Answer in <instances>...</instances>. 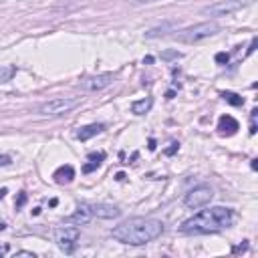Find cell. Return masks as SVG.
<instances>
[{
  "instance_id": "obj_28",
  "label": "cell",
  "mask_w": 258,
  "mask_h": 258,
  "mask_svg": "<svg viewBox=\"0 0 258 258\" xmlns=\"http://www.w3.org/2000/svg\"><path fill=\"white\" fill-rule=\"evenodd\" d=\"M6 196V188H2V190H0V200H2Z\"/></svg>"
},
{
  "instance_id": "obj_20",
  "label": "cell",
  "mask_w": 258,
  "mask_h": 258,
  "mask_svg": "<svg viewBox=\"0 0 258 258\" xmlns=\"http://www.w3.org/2000/svg\"><path fill=\"white\" fill-rule=\"evenodd\" d=\"M24 202H26V194H24V192H20V194H18V200L14 202V204H16V210H18V208H22Z\"/></svg>"
},
{
  "instance_id": "obj_17",
  "label": "cell",
  "mask_w": 258,
  "mask_h": 258,
  "mask_svg": "<svg viewBox=\"0 0 258 258\" xmlns=\"http://www.w3.org/2000/svg\"><path fill=\"white\" fill-rule=\"evenodd\" d=\"M14 75H16V67L14 65H0V83L12 81Z\"/></svg>"
},
{
  "instance_id": "obj_5",
  "label": "cell",
  "mask_w": 258,
  "mask_h": 258,
  "mask_svg": "<svg viewBox=\"0 0 258 258\" xmlns=\"http://www.w3.org/2000/svg\"><path fill=\"white\" fill-rule=\"evenodd\" d=\"M250 2L252 0H220V2H214L210 6L202 8V14L208 16L210 20H214V18H220V16H230V14L246 8Z\"/></svg>"
},
{
  "instance_id": "obj_25",
  "label": "cell",
  "mask_w": 258,
  "mask_h": 258,
  "mask_svg": "<svg viewBox=\"0 0 258 258\" xmlns=\"http://www.w3.org/2000/svg\"><path fill=\"white\" fill-rule=\"evenodd\" d=\"M16 256H28V258H34V252H28V250H18Z\"/></svg>"
},
{
  "instance_id": "obj_9",
  "label": "cell",
  "mask_w": 258,
  "mask_h": 258,
  "mask_svg": "<svg viewBox=\"0 0 258 258\" xmlns=\"http://www.w3.org/2000/svg\"><path fill=\"white\" fill-rule=\"evenodd\" d=\"M89 210L93 218H103V220H113L121 216V210L111 204H89Z\"/></svg>"
},
{
  "instance_id": "obj_23",
  "label": "cell",
  "mask_w": 258,
  "mask_h": 258,
  "mask_svg": "<svg viewBox=\"0 0 258 258\" xmlns=\"http://www.w3.org/2000/svg\"><path fill=\"white\" fill-rule=\"evenodd\" d=\"M178 147H180V143H172V147L166 149V156H174V153L178 151Z\"/></svg>"
},
{
  "instance_id": "obj_16",
  "label": "cell",
  "mask_w": 258,
  "mask_h": 258,
  "mask_svg": "<svg viewBox=\"0 0 258 258\" xmlns=\"http://www.w3.org/2000/svg\"><path fill=\"white\" fill-rule=\"evenodd\" d=\"M103 160H105V153H103V151H99V153H89V164L83 166V172H85V174L95 172V170L101 166Z\"/></svg>"
},
{
  "instance_id": "obj_22",
  "label": "cell",
  "mask_w": 258,
  "mask_h": 258,
  "mask_svg": "<svg viewBox=\"0 0 258 258\" xmlns=\"http://www.w3.org/2000/svg\"><path fill=\"white\" fill-rule=\"evenodd\" d=\"M228 59H230V57H228L226 53H218V55H216V61H218L220 65H224V63H228Z\"/></svg>"
},
{
  "instance_id": "obj_3",
  "label": "cell",
  "mask_w": 258,
  "mask_h": 258,
  "mask_svg": "<svg viewBox=\"0 0 258 258\" xmlns=\"http://www.w3.org/2000/svg\"><path fill=\"white\" fill-rule=\"evenodd\" d=\"M176 38L180 42H186V44H196L200 40H206L214 34L220 32V24L216 20H204L200 24H192L188 28H182V30H176Z\"/></svg>"
},
{
  "instance_id": "obj_24",
  "label": "cell",
  "mask_w": 258,
  "mask_h": 258,
  "mask_svg": "<svg viewBox=\"0 0 258 258\" xmlns=\"http://www.w3.org/2000/svg\"><path fill=\"white\" fill-rule=\"evenodd\" d=\"M8 164H10V158L4 156V153H0V168H2V166H8Z\"/></svg>"
},
{
  "instance_id": "obj_15",
  "label": "cell",
  "mask_w": 258,
  "mask_h": 258,
  "mask_svg": "<svg viewBox=\"0 0 258 258\" xmlns=\"http://www.w3.org/2000/svg\"><path fill=\"white\" fill-rule=\"evenodd\" d=\"M151 107H153V99H151V97H145V99H139V101H133V103H131V113H135V115H145Z\"/></svg>"
},
{
  "instance_id": "obj_14",
  "label": "cell",
  "mask_w": 258,
  "mask_h": 258,
  "mask_svg": "<svg viewBox=\"0 0 258 258\" xmlns=\"http://www.w3.org/2000/svg\"><path fill=\"white\" fill-rule=\"evenodd\" d=\"M53 178H55L57 184H69V182H73V178H75V170H73L71 166H61V168L53 174Z\"/></svg>"
},
{
  "instance_id": "obj_2",
  "label": "cell",
  "mask_w": 258,
  "mask_h": 258,
  "mask_svg": "<svg viewBox=\"0 0 258 258\" xmlns=\"http://www.w3.org/2000/svg\"><path fill=\"white\" fill-rule=\"evenodd\" d=\"M232 222H234V210L232 208L212 206V208H206V210L194 214L192 218L184 220L180 230H182V234H188V236L214 234V232H220V230L232 226Z\"/></svg>"
},
{
  "instance_id": "obj_13",
  "label": "cell",
  "mask_w": 258,
  "mask_h": 258,
  "mask_svg": "<svg viewBox=\"0 0 258 258\" xmlns=\"http://www.w3.org/2000/svg\"><path fill=\"white\" fill-rule=\"evenodd\" d=\"M218 129H220V133L232 135V133H236V131L240 129V125H238V121H236L232 115H222L220 121H218Z\"/></svg>"
},
{
  "instance_id": "obj_19",
  "label": "cell",
  "mask_w": 258,
  "mask_h": 258,
  "mask_svg": "<svg viewBox=\"0 0 258 258\" xmlns=\"http://www.w3.org/2000/svg\"><path fill=\"white\" fill-rule=\"evenodd\" d=\"M256 113H258L256 109H252V113H250V133L252 135L256 133Z\"/></svg>"
},
{
  "instance_id": "obj_11",
  "label": "cell",
  "mask_w": 258,
  "mask_h": 258,
  "mask_svg": "<svg viewBox=\"0 0 258 258\" xmlns=\"http://www.w3.org/2000/svg\"><path fill=\"white\" fill-rule=\"evenodd\" d=\"M178 24H180L178 20H168V22H164L160 26H153V28H149L145 32V38H158V36H166L168 32H176Z\"/></svg>"
},
{
  "instance_id": "obj_6",
  "label": "cell",
  "mask_w": 258,
  "mask_h": 258,
  "mask_svg": "<svg viewBox=\"0 0 258 258\" xmlns=\"http://www.w3.org/2000/svg\"><path fill=\"white\" fill-rule=\"evenodd\" d=\"M79 238H81L79 226H61L55 230V242L65 254H73L77 250Z\"/></svg>"
},
{
  "instance_id": "obj_8",
  "label": "cell",
  "mask_w": 258,
  "mask_h": 258,
  "mask_svg": "<svg viewBox=\"0 0 258 258\" xmlns=\"http://www.w3.org/2000/svg\"><path fill=\"white\" fill-rule=\"evenodd\" d=\"M113 79H115V75L113 73H101V75H91V77H87L83 83H81V87L85 89V91H91V93H97V91H103V89H107L111 83H113Z\"/></svg>"
},
{
  "instance_id": "obj_27",
  "label": "cell",
  "mask_w": 258,
  "mask_h": 258,
  "mask_svg": "<svg viewBox=\"0 0 258 258\" xmlns=\"http://www.w3.org/2000/svg\"><path fill=\"white\" fill-rule=\"evenodd\" d=\"M8 252V246L6 244H0V256H4Z\"/></svg>"
},
{
  "instance_id": "obj_21",
  "label": "cell",
  "mask_w": 258,
  "mask_h": 258,
  "mask_svg": "<svg viewBox=\"0 0 258 258\" xmlns=\"http://www.w3.org/2000/svg\"><path fill=\"white\" fill-rule=\"evenodd\" d=\"M162 57H164V59H180L182 55H180V53H176V50H168V53H164Z\"/></svg>"
},
{
  "instance_id": "obj_12",
  "label": "cell",
  "mask_w": 258,
  "mask_h": 258,
  "mask_svg": "<svg viewBox=\"0 0 258 258\" xmlns=\"http://www.w3.org/2000/svg\"><path fill=\"white\" fill-rule=\"evenodd\" d=\"M101 131H105V123H89V125H85V127H81V129L77 131V139L87 141V139L99 135Z\"/></svg>"
},
{
  "instance_id": "obj_4",
  "label": "cell",
  "mask_w": 258,
  "mask_h": 258,
  "mask_svg": "<svg viewBox=\"0 0 258 258\" xmlns=\"http://www.w3.org/2000/svg\"><path fill=\"white\" fill-rule=\"evenodd\" d=\"M79 105H81V97H57V99L40 103L38 113L42 117H63L71 113L73 109H77Z\"/></svg>"
},
{
  "instance_id": "obj_18",
  "label": "cell",
  "mask_w": 258,
  "mask_h": 258,
  "mask_svg": "<svg viewBox=\"0 0 258 258\" xmlns=\"http://www.w3.org/2000/svg\"><path fill=\"white\" fill-rule=\"evenodd\" d=\"M222 97H224V99L230 103V105H234V107H240L242 103H244V99H242L240 95H236V93H230V91H228V93H222Z\"/></svg>"
},
{
  "instance_id": "obj_10",
  "label": "cell",
  "mask_w": 258,
  "mask_h": 258,
  "mask_svg": "<svg viewBox=\"0 0 258 258\" xmlns=\"http://www.w3.org/2000/svg\"><path fill=\"white\" fill-rule=\"evenodd\" d=\"M91 220H93V216H91V210H89V204H79L77 206V212L73 216H69L65 222L67 224H73V226H85Z\"/></svg>"
},
{
  "instance_id": "obj_7",
  "label": "cell",
  "mask_w": 258,
  "mask_h": 258,
  "mask_svg": "<svg viewBox=\"0 0 258 258\" xmlns=\"http://www.w3.org/2000/svg\"><path fill=\"white\" fill-rule=\"evenodd\" d=\"M212 198H214V190L210 186H198L184 196V206L190 210H200L204 206H208Z\"/></svg>"
},
{
  "instance_id": "obj_1",
  "label": "cell",
  "mask_w": 258,
  "mask_h": 258,
  "mask_svg": "<svg viewBox=\"0 0 258 258\" xmlns=\"http://www.w3.org/2000/svg\"><path fill=\"white\" fill-rule=\"evenodd\" d=\"M164 234V222L156 218H129L111 230V236L129 246H143Z\"/></svg>"
},
{
  "instance_id": "obj_26",
  "label": "cell",
  "mask_w": 258,
  "mask_h": 258,
  "mask_svg": "<svg viewBox=\"0 0 258 258\" xmlns=\"http://www.w3.org/2000/svg\"><path fill=\"white\" fill-rule=\"evenodd\" d=\"M133 4H151V2H158V0H131Z\"/></svg>"
}]
</instances>
